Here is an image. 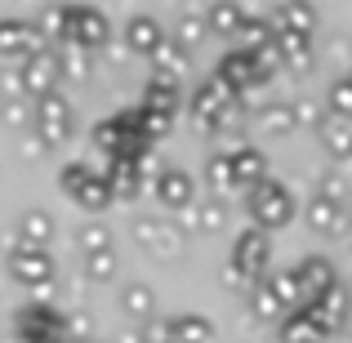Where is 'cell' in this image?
Instances as JSON below:
<instances>
[{
	"label": "cell",
	"mask_w": 352,
	"mask_h": 343,
	"mask_svg": "<svg viewBox=\"0 0 352 343\" xmlns=\"http://www.w3.org/2000/svg\"><path fill=\"white\" fill-rule=\"evenodd\" d=\"M89 143L98 152H107L112 161H147V152H152V143L138 129V107H125V112H112L107 120H98L89 129Z\"/></svg>",
	"instance_id": "cell-1"
},
{
	"label": "cell",
	"mask_w": 352,
	"mask_h": 343,
	"mask_svg": "<svg viewBox=\"0 0 352 343\" xmlns=\"http://www.w3.org/2000/svg\"><path fill=\"white\" fill-rule=\"evenodd\" d=\"M245 210H250V228H258V232L272 236L276 228H285L294 214H299V201H294V192L285 188L281 179L267 174L263 183H254V188L245 192Z\"/></svg>",
	"instance_id": "cell-2"
},
{
	"label": "cell",
	"mask_w": 352,
	"mask_h": 343,
	"mask_svg": "<svg viewBox=\"0 0 352 343\" xmlns=\"http://www.w3.org/2000/svg\"><path fill=\"white\" fill-rule=\"evenodd\" d=\"M272 45H267L263 54H245V49H228L223 58L214 63V80L228 89L232 98H241L245 89H258L272 80Z\"/></svg>",
	"instance_id": "cell-3"
},
{
	"label": "cell",
	"mask_w": 352,
	"mask_h": 343,
	"mask_svg": "<svg viewBox=\"0 0 352 343\" xmlns=\"http://www.w3.org/2000/svg\"><path fill=\"white\" fill-rule=\"evenodd\" d=\"M267 272H272V236L258 228H241L228 254V276L241 285H258Z\"/></svg>",
	"instance_id": "cell-4"
},
{
	"label": "cell",
	"mask_w": 352,
	"mask_h": 343,
	"mask_svg": "<svg viewBox=\"0 0 352 343\" xmlns=\"http://www.w3.org/2000/svg\"><path fill=\"white\" fill-rule=\"evenodd\" d=\"M58 192L72 197L80 210H89V214H103V210L116 201L112 188H107V179L89 161H67V165H63V170H58Z\"/></svg>",
	"instance_id": "cell-5"
},
{
	"label": "cell",
	"mask_w": 352,
	"mask_h": 343,
	"mask_svg": "<svg viewBox=\"0 0 352 343\" xmlns=\"http://www.w3.org/2000/svg\"><path fill=\"white\" fill-rule=\"evenodd\" d=\"M107 41H112V18H107L103 9H94V5H67L63 9V45L94 54V49H103Z\"/></svg>",
	"instance_id": "cell-6"
},
{
	"label": "cell",
	"mask_w": 352,
	"mask_h": 343,
	"mask_svg": "<svg viewBox=\"0 0 352 343\" xmlns=\"http://www.w3.org/2000/svg\"><path fill=\"white\" fill-rule=\"evenodd\" d=\"M14 339L18 343H72L67 339V317L63 308L36 299V303H23L14 312Z\"/></svg>",
	"instance_id": "cell-7"
},
{
	"label": "cell",
	"mask_w": 352,
	"mask_h": 343,
	"mask_svg": "<svg viewBox=\"0 0 352 343\" xmlns=\"http://www.w3.org/2000/svg\"><path fill=\"white\" fill-rule=\"evenodd\" d=\"M188 112H192V125L197 129H223L228 120L241 112V98H232L214 76H210V80H201V85L192 89Z\"/></svg>",
	"instance_id": "cell-8"
},
{
	"label": "cell",
	"mask_w": 352,
	"mask_h": 343,
	"mask_svg": "<svg viewBox=\"0 0 352 343\" xmlns=\"http://www.w3.org/2000/svg\"><path fill=\"white\" fill-rule=\"evenodd\" d=\"M32 125H36V134H41V143H45V147H58V143H67V138L76 134V107H72L67 98L54 89V94L36 98V107H32Z\"/></svg>",
	"instance_id": "cell-9"
},
{
	"label": "cell",
	"mask_w": 352,
	"mask_h": 343,
	"mask_svg": "<svg viewBox=\"0 0 352 343\" xmlns=\"http://www.w3.org/2000/svg\"><path fill=\"white\" fill-rule=\"evenodd\" d=\"M5 272H9L14 285L45 294L54 285V254H50V250H32V245H14L5 254Z\"/></svg>",
	"instance_id": "cell-10"
},
{
	"label": "cell",
	"mask_w": 352,
	"mask_h": 343,
	"mask_svg": "<svg viewBox=\"0 0 352 343\" xmlns=\"http://www.w3.org/2000/svg\"><path fill=\"white\" fill-rule=\"evenodd\" d=\"M290 276H294V285H299V299L303 303L321 299L330 285H339V267H335V258H330V254H303L299 263L290 267Z\"/></svg>",
	"instance_id": "cell-11"
},
{
	"label": "cell",
	"mask_w": 352,
	"mask_h": 343,
	"mask_svg": "<svg viewBox=\"0 0 352 343\" xmlns=\"http://www.w3.org/2000/svg\"><path fill=\"white\" fill-rule=\"evenodd\" d=\"M18 89L32 98H45L58 89V49H36L23 58V67H18Z\"/></svg>",
	"instance_id": "cell-12"
},
{
	"label": "cell",
	"mask_w": 352,
	"mask_h": 343,
	"mask_svg": "<svg viewBox=\"0 0 352 343\" xmlns=\"http://www.w3.org/2000/svg\"><path fill=\"white\" fill-rule=\"evenodd\" d=\"M152 192L170 214H179V210H188L192 201H197V179H192L188 170H179V165H170V170H161L152 179Z\"/></svg>",
	"instance_id": "cell-13"
},
{
	"label": "cell",
	"mask_w": 352,
	"mask_h": 343,
	"mask_svg": "<svg viewBox=\"0 0 352 343\" xmlns=\"http://www.w3.org/2000/svg\"><path fill=\"white\" fill-rule=\"evenodd\" d=\"M308 308H312V317H317L321 326H326V335L335 339L339 330L348 326V317H352V294H348V285L339 281V285H330V290L321 294V299H312Z\"/></svg>",
	"instance_id": "cell-14"
},
{
	"label": "cell",
	"mask_w": 352,
	"mask_h": 343,
	"mask_svg": "<svg viewBox=\"0 0 352 343\" xmlns=\"http://www.w3.org/2000/svg\"><path fill=\"white\" fill-rule=\"evenodd\" d=\"M228 170H232V188H236V192H250L254 183L267 179V156L258 152V147L241 143V147H232V152H228Z\"/></svg>",
	"instance_id": "cell-15"
},
{
	"label": "cell",
	"mask_w": 352,
	"mask_h": 343,
	"mask_svg": "<svg viewBox=\"0 0 352 343\" xmlns=\"http://www.w3.org/2000/svg\"><path fill=\"white\" fill-rule=\"evenodd\" d=\"M138 112H147V116H161V120H170L174 125V116L183 112V94H179V85L174 80H147L143 85V98H138Z\"/></svg>",
	"instance_id": "cell-16"
},
{
	"label": "cell",
	"mask_w": 352,
	"mask_h": 343,
	"mask_svg": "<svg viewBox=\"0 0 352 343\" xmlns=\"http://www.w3.org/2000/svg\"><path fill=\"white\" fill-rule=\"evenodd\" d=\"M41 49L32 18H0V58H27Z\"/></svg>",
	"instance_id": "cell-17"
},
{
	"label": "cell",
	"mask_w": 352,
	"mask_h": 343,
	"mask_svg": "<svg viewBox=\"0 0 352 343\" xmlns=\"http://www.w3.org/2000/svg\"><path fill=\"white\" fill-rule=\"evenodd\" d=\"M263 18L272 27V36H312L317 32V9L312 5H276Z\"/></svg>",
	"instance_id": "cell-18"
},
{
	"label": "cell",
	"mask_w": 352,
	"mask_h": 343,
	"mask_svg": "<svg viewBox=\"0 0 352 343\" xmlns=\"http://www.w3.org/2000/svg\"><path fill=\"white\" fill-rule=\"evenodd\" d=\"M161 45H165V27H161V18H152V14H134V18L125 23V49H129V54H143V58H152Z\"/></svg>",
	"instance_id": "cell-19"
},
{
	"label": "cell",
	"mask_w": 352,
	"mask_h": 343,
	"mask_svg": "<svg viewBox=\"0 0 352 343\" xmlns=\"http://www.w3.org/2000/svg\"><path fill=\"white\" fill-rule=\"evenodd\" d=\"M143 174H147V161H112L103 170V179L116 201H138L143 197Z\"/></svg>",
	"instance_id": "cell-20"
},
{
	"label": "cell",
	"mask_w": 352,
	"mask_h": 343,
	"mask_svg": "<svg viewBox=\"0 0 352 343\" xmlns=\"http://www.w3.org/2000/svg\"><path fill=\"white\" fill-rule=\"evenodd\" d=\"M276 330H281V343H326V326H321L317 317H312V308L303 303V308L285 312L281 321H276Z\"/></svg>",
	"instance_id": "cell-21"
},
{
	"label": "cell",
	"mask_w": 352,
	"mask_h": 343,
	"mask_svg": "<svg viewBox=\"0 0 352 343\" xmlns=\"http://www.w3.org/2000/svg\"><path fill=\"white\" fill-rule=\"evenodd\" d=\"M214 339V321L201 312H179L165 321V343H210Z\"/></svg>",
	"instance_id": "cell-22"
},
{
	"label": "cell",
	"mask_w": 352,
	"mask_h": 343,
	"mask_svg": "<svg viewBox=\"0 0 352 343\" xmlns=\"http://www.w3.org/2000/svg\"><path fill=\"white\" fill-rule=\"evenodd\" d=\"M308 228L317 232V236H339V232L348 228V206H339V201H330V197H312L308 201Z\"/></svg>",
	"instance_id": "cell-23"
},
{
	"label": "cell",
	"mask_w": 352,
	"mask_h": 343,
	"mask_svg": "<svg viewBox=\"0 0 352 343\" xmlns=\"http://www.w3.org/2000/svg\"><path fill=\"white\" fill-rule=\"evenodd\" d=\"M120 312H125L129 321H138V326L156 321V290H152L147 281H129V285H120Z\"/></svg>",
	"instance_id": "cell-24"
},
{
	"label": "cell",
	"mask_w": 352,
	"mask_h": 343,
	"mask_svg": "<svg viewBox=\"0 0 352 343\" xmlns=\"http://www.w3.org/2000/svg\"><path fill=\"white\" fill-rule=\"evenodd\" d=\"M317 134H321V147H326L330 161H352V120L321 116L317 120Z\"/></svg>",
	"instance_id": "cell-25"
},
{
	"label": "cell",
	"mask_w": 352,
	"mask_h": 343,
	"mask_svg": "<svg viewBox=\"0 0 352 343\" xmlns=\"http://www.w3.org/2000/svg\"><path fill=\"white\" fill-rule=\"evenodd\" d=\"M272 58L276 67L303 71L312 63V36H272Z\"/></svg>",
	"instance_id": "cell-26"
},
{
	"label": "cell",
	"mask_w": 352,
	"mask_h": 343,
	"mask_svg": "<svg viewBox=\"0 0 352 343\" xmlns=\"http://www.w3.org/2000/svg\"><path fill=\"white\" fill-rule=\"evenodd\" d=\"M50 241H54V219L45 210H23L18 214V245L50 250Z\"/></svg>",
	"instance_id": "cell-27"
},
{
	"label": "cell",
	"mask_w": 352,
	"mask_h": 343,
	"mask_svg": "<svg viewBox=\"0 0 352 343\" xmlns=\"http://www.w3.org/2000/svg\"><path fill=\"white\" fill-rule=\"evenodd\" d=\"M134 236L143 241L147 254H174V250H179V236L170 232L165 219H138V223H134Z\"/></svg>",
	"instance_id": "cell-28"
},
{
	"label": "cell",
	"mask_w": 352,
	"mask_h": 343,
	"mask_svg": "<svg viewBox=\"0 0 352 343\" xmlns=\"http://www.w3.org/2000/svg\"><path fill=\"white\" fill-rule=\"evenodd\" d=\"M188 67H192V54H183L179 45H170V41H165L161 49L152 54V76H156V80H174V85H179V76H183Z\"/></svg>",
	"instance_id": "cell-29"
},
{
	"label": "cell",
	"mask_w": 352,
	"mask_h": 343,
	"mask_svg": "<svg viewBox=\"0 0 352 343\" xmlns=\"http://www.w3.org/2000/svg\"><path fill=\"white\" fill-rule=\"evenodd\" d=\"M236 49H245V54H263L267 45H272V27H267V18L263 14H245V23L236 27Z\"/></svg>",
	"instance_id": "cell-30"
},
{
	"label": "cell",
	"mask_w": 352,
	"mask_h": 343,
	"mask_svg": "<svg viewBox=\"0 0 352 343\" xmlns=\"http://www.w3.org/2000/svg\"><path fill=\"white\" fill-rule=\"evenodd\" d=\"M165 41L179 45L183 54H192L201 41H206V18H201V14H183V18H179V27H174V32H165Z\"/></svg>",
	"instance_id": "cell-31"
},
{
	"label": "cell",
	"mask_w": 352,
	"mask_h": 343,
	"mask_svg": "<svg viewBox=\"0 0 352 343\" xmlns=\"http://www.w3.org/2000/svg\"><path fill=\"white\" fill-rule=\"evenodd\" d=\"M263 285L272 290V299L281 303V312H294V308H303V299H299V285H294L290 267H281V272H267V276H263Z\"/></svg>",
	"instance_id": "cell-32"
},
{
	"label": "cell",
	"mask_w": 352,
	"mask_h": 343,
	"mask_svg": "<svg viewBox=\"0 0 352 343\" xmlns=\"http://www.w3.org/2000/svg\"><path fill=\"white\" fill-rule=\"evenodd\" d=\"M206 32H214V36H236V27L245 23V9L241 5H214V9H206Z\"/></svg>",
	"instance_id": "cell-33"
},
{
	"label": "cell",
	"mask_w": 352,
	"mask_h": 343,
	"mask_svg": "<svg viewBox=\"0 0 352 343\" xmlns=\"http://www.w3.org/2000/svg\"><path fill=\"white\" fill-rule=\"evenodd\" d=\"M258 129L263 134H276V138H285V134H294V112H290V103H267L263 112H258Z\"/></svg>",
	"instance_id": "cell-34"
},
{
	"label": "cell",
	"mask_w": 352,
	"mask_h": 343,
	"mask_svg": "<svg viewBox=\"0 0 352 343\" xmlns=\"http://www.w3.org/2000/svg\"><path fill=\"white\" fill-rule=\"evenodd\" d=\"M326 116H335V120H352V76L330 80V89H326Z\"/></svg>",
	"instance_id": "cell-35"
},
{
	"label": "cell",
	"mask_w": 352,
	"mask_h": 343,
	"mask_svg": "<svg viewBox=\"0 0 352 343\" xmlns=\"http://www.w3.org/2000/svg\"><path fill=\"white\" fill-rule=\"evenodd\" d=\"M116 272H120L116 250H98V254H85V276H89V281L107 285V281H116Z\"/></svg>",
	"instance_id": "cell-36"
},
{
	"label": "cell",
	"mask_w": 352,
	"mask_h": 343,
	"mask_svg": "<svg viewBox=\"0 0 352 343\" xmlns=\"http://www.w3.org/2000/svg\"><path fill=\"white\" fill-rule=\"evenodd\" d=\"M250 312H254L258 321H267V326H276V321L285 317V312H281V303L272 299V290H267L263 281H258V285H250Z\"/></svg>",
	"instance_id": "cell-37"
},
{
	"label": "cell",
	"mask_w": 352,
	"mask_h": 343,
	"mask_svg": "<svg viewBox=\"0 0 352 343\" xmlns=\"http://www.w3.org/2000/svg\"><path fill=\"white\" fill-rule=\"evenodd\" d=\"M76 245H80V254H98V250H112V232H107V223L89 219V223H80V232H76Z\"/></svg>",
	"instance_id": "cell-38"
},
{
	"label": "cell",
	"mask_w": 352,
	"mask_h": 343,
	"mask_svg": "<svg viewBox=\"0 0 352 343\" xmlns=\"http://www.w3.org/2000/svg\"><path fill=\"white\" fill-rule=\"evenodd\" d=\"M85 80L89 76V54L85 49H72V45H63L58 49V80Z\"/></svg>",
	"instance_id": "cell-39"
},
{
	"label": "cell",
	"mask_w": 352,
	"mask_h": 343,
	"mask_svg": "<svg viewBox=\"0 0 352 343\" xmlns=\"http://www.w3.org/2000/svg\"><path fill=\"white\" fill-rule=\"evenodd\" d=\"M206 183L214 192H223V197H228V192H236L232 188V170H228V152H219V156H210V161H206Z\"/></svg>",
	"instance_id": "cell-40"
},
{
	"label": "cell",
	"mask_w": 352,
	"mask_h": 343,
	"mask_svg": "<svg viewBox=\"0 0 352 343\" xmlns=\"http://www.w3.org/2000/svg\"><path fill=\"white\" fill-rule=\"evenodd\" d=\"M201 228H206V232L223 228V210H219V206H206V210H201Z\"/></svg>",
	"instance_id": "cell-41"
},
{
	"label": "cell",
	"mask_w": 352,
	"mask_h": 343,
	"mask_svg": "<svg viewBox=\"0 0 352 343\" xmlns=\"http://www.w3.org/2000/svg\"><path fill=\"white\" fill-rule=\"evenodd\" d=\"M344 330H348V335H352V317H348V326H344Z\"/></svg>",
	"instance_id": "cell-42"
}]
</instances>
